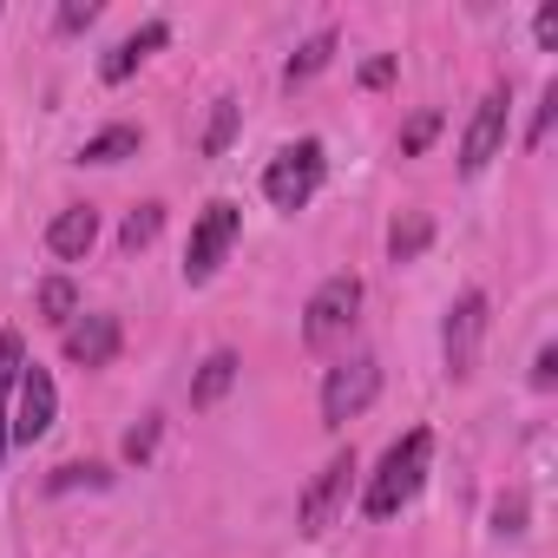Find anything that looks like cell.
Returning a JSON list of instances; mask_svg holds the SVG:
<instances>
[{"label":"cell","mask_w":558,"mask_h":558,"mask_svg":"<svg viewBox=\"0 0 558 558\" xmlns=\"http://www.w3.org/2000/svg\"><path fill=\"white\" fill-rule=\"evenodd\" d=\"M323 184H329V151H323V138L283 145V151L269 158V171H263V197H269L276 210H310Z\"/></svg>","instance_id":"cell-2"},{"label":"cell","mask_w":558,"mask_h":558,"mask_svg":"<svg viewBox=\"0 0 558 558\" xmlns=\"http://www.w3.org/2000/svg\"><path fill=\"white\" fill-rule=\"evenodd\" d=\"M236 230H243V210H236L230 197H210V204L197 210L191 243H184V283H191V290H197V283H210V276L223 269V256H230Z\"/></svg>","instance_id":"cell-4"},{"label":"cell","mask_w":558,"mask_h":558,"mask_svg":"<svg viewBox=\"0 0 558 558\" xmlns=\"http://www.w3.org/2000/svg\"><path fill=\"white\" fill-rule=\"evenodd\" d=\"M93 243H99V210H93V204H66V210L47 223V250H53L60 263H80Z\"/></svg>","instance_id":"cell-13"},{"label":"cell","mask_w":558,"mask_h":558,"mask_svg":"<svg viewBox=\"0 0 558 558\" xmlns=\"http://www.w3.org/2000/svg\"><path fill=\"white\" fill-rule=\"evenodd\" d=\"M532 40H538L545 53H558V8H551V0H545L538 14H532Z\"/></svg>","instance_id":"cell-27"},{"label":"cell","mask_w":558,"mask_h":558,"mask_svg":"<svg viewBox=\"0 0 558 558\" xmlns=\"http://www.w3.org/2000/svg\"><path fill=\"white\" fill-rule=\"evenodd\" d=\"M551 381H558V349H551V342H545V349H538V355H532V388H538V395H545V388H551Z\"/></svg>","instance_id":"cell-28"},{"label":"cell","mask_w":558,"mask_h":558,"mask_svg":"<svg viewBox=\"0 0 558 558\" xmlns=\"http://www.w3.org/2000/svg\"><path fill=\"white\" fill-rule=\"evenodd\" d=\"M119 342H125V329H119V316H73L66 329H60V349H66V362L73 368H106L112 355H119Z\"/></svg>","instance_id":"cell-10"},{"label":"cell","mask_w":558,"mask_h":558,"mask_svg":"<svg viewBox=\"0 0 558 558\" xmlns=\"http://www.w3.org/2000/svg\"><path fill=\"white\" fill-rule=\"evenodd\" d=\"M355 480H362V460H355V447H342V453H336L310 486H303V499H296V532H303V538H323V532L349 512Z\"/></svg>","instance_id":"cell-3"},{"label":"cell","mask_w":558,"mask_h":558,"mask_svg":"<svg viewBox=\"0 0 558 558\" xmlns=\"http://www.w3.org/2000/svg\"><path fill=\"white\" fill-rule=\"evenodd\" d=\"M493 532H499V538H512V532H525V493H519V486L493 499Z\"/></svg>","instance_id":"cell-24"},{"label":"cell","mask_w":558,"mask_h":558,"mask_svg":"<svg viewBox=\"0 0 558 558\" xmlns=\"http://www.w3.org/2000/svg\"><path fill=\"white\" fill-rule=\"evenodd\" d=\"M551 119H558V86H545V93H538V112H532V132H525V145H532V151L545 145V132H551Z\"/></svg>","instance_id":"cell-26"},{"label":"cell","mask_w":558,"mask_h":558,"mask_svg":"<svg viewBox=\"0 0 558 558\" xmlns=\"http://www.w3.org/2000/svg\"><path fill=\"white\" fill-rule=\"evenodd\" d=\"M158 47H171V21H145L138 34H125V40L99 60V80H106V86H125V80H132V73L158 53Z\"/></svg>","instance_id":"cell-11"},{"label":"cell","mask_w":558,"mask_h":558,"mask_svg":"<svg viewBox=\"0 0 558 558\" xmlns=\"http://www.w3.org/2000/svg\"><path fill=\"white\" fill-rule=\"evenodd\" d=\"M329 60H336V34L323 27V34H310V40L290 53V66H283V86H310V80H316Z\"/></svg>","instance_id":"cell-17"},{"label":"cell","mask_w":558,"mask_h":558,"mask_svg":"<svg viewBox=\"0 0 558 558\" xmlns=\"http://www.w3.org/2000/svg\"><path fill=\"white\" fill-rule=\"evenodd\" d=\"M80 316V290L66 283V276H47V283H40V323L47 329H66Z\"/></svg>","instance_id":"cell-20"},{"label":"cell","mask_w":558,"mask_h":558,"mask_svg":"<svg viewBox=\"0 0 558 558\" xmlns=\"http://www.w3.org/2000/svg\"><path fill=\"white\" fill-rule=\"evenodd\" d=\"M21 368H27L21 329H0V466H8V453H14V388H21Z\"/></svg>","instance_id":"cell-12"},{"label":"cell","mask_w":558,"mask_h":558,"mask_svg":"<svg viewBox=\"0 0 558 558\" xmlns=\"http://www.w3.org/2000/svg\"><path fill=\"white\" fill-rule=\"evenodd\" d=\"M375 395H381V362H375V355H349V362H336V368L323 375V427H349V421H362V414L375 408Z\"/></svg>","instance_id":"cell-6"},{"label":"cell","mask_w":558,"mask_h":558,"mask_svg":"<svg viewBox=\"0 0 558 558\" xmlns=\"http://www.w3.org/2000/svg\"><path fill=\"white\" fill-rule=\"evenodd\" d=\"M53 414H60V388L40 362L21 368V388H14V447H34L53 434Z\"/></svg>","instance_id":"cell-9"},{"label":"cell","mask_w":558,"mask_h":558,"mask_svg":"<svg viewBox=\"0 0 558 558\" xmlns=\"http://www.w3.org/2000/svg\"><path fill=\"white\" fill-rule=\"evenodd\" d=\"M236 119H243V106H236V99L223 93V99L210 106V125H204L197 151H204V158H223V151H230V138H236Z\"/></svg>","instance_id":"cell-18"},{"label":"cell","mask_w":558,"mask_h":558,"mask_svg":"<svg viewBox=\"0 0 558 558\" xmlns=\"http://www.w3.org/2000/svg\"><path fill=\"white\" fill-rule=\"evenodd\" d=\"M427 243H434V217H427V210L395 217V230H388V256H395V263H421Z\"/></svg>","instance_id":"cell-16"},{"label":"cell","mask_w":558,"mask_h":558,"mask_svg":"<svg viewBox=\"0 0 558 558\" xmlns=\"http://www.w3.org/2000/svg\"><path fill=\"white\" fill-rule=\"evenodd\" d=\"M158 440H165V414H145V421H138V427L125 434V447H119V453H125L132 466H145V460L158 453Z\"/></svg>","instance_id":"cell-21"},{"label":"cell","mask_w":558,"mask_h":558,"mask_svg":"<svg viewBox=\"0 0 558 558\" xmlns=\"http://www.w3.org/2000/svg\"><path fill=\"white\" fill-rule=\"evenodd\" d=\"M236 375H243V362L230 355V349H217V355H204V368L191 375V408H217L230 388H236Z\"/></svg>","instance_id":"cell-14"},{"label":"cell","mask_w":558,"mask_h":558,"mask_svg":"<svg viewBox=\"0 0 558 558\" xmlns=\"http://www.w3.org/2000/svg\"><path fill=\"white\" fill-rule=\"evenodd\" d=\"M427 473H434V434H427V427H408V434L381 453V466L368 473L362 512H368V519H395V512L427 486Z\"/></svg>","instance_id":"cell-1"},{"label":"cell","mask_w":558,"mask_h":558,"mask_svg":"<svg viewBox=\"0 0 558 558\" xmlns=\"http://www.w3.org/2000/svg\"><path fill=\"white\" fill-rule=\"evenodd\" d=\"M355 316H362V276L342 269V276H329V283H316V296L303 310V342L310 349H336L355 329Z\"/></svg>","instance_id":"cell-5"},{"label":"cell","mask_w":558,"mask_h":558,"mask_svg":"<svg viewBox=\"0 0 558 558\" xmlns=\"http://www.w3.org/2000/svg\"><path fill=\"white\" fill-rule=\"evenodd\" d=\"M506 125H512V86H506V80H493V86H486V99L473 106L466 132H460V171H466V178H480V171L506 151Z\"/></svg>","instance_id":"cell-7"},{"label":"cell","mask_w":558,"mask_h":558,"mask_svg":"<svg viewBox=\"0 0 558 558\" xmlns=\"http://www.w3.org/2000/svg\"><path fill=\"white\" fill-rule=\"evenodd\" d=\"M93 21H99V0H66V8L53 14V27H60V34H86Z\"/></svg>","instance_id":"cell-25"},{"label":"cell","mask_w":558,"mask_h":558,"mask_svg":"<svg viewBox=\"0 0 558 558\" xmlns=\"http://www.w3.org/2000/svg\"><path fill=\"white\" fill-rule=\"evenodd\" d=\"M388 80H395V53H381V60L362 66V86H388Z\"/></svg>","instance_id":"cell-29"},{"label":"cell","mask_w":558,"mask_h":558,"mask_svg":"<svg viewBox=\"0 0 558 558\" xmlns=\"http://www.w3.org/2000/svg\"><path fill=\"white\" fill-rule=\"evenodd\" d=\"M434 138H440V112H414V119L401 125V158H421Z\"/></svg>","instance_id":"cell-23"},{"label":"cell","mask_w":558,"mask_h":558,"mask_svg":"<svg viewBox=\"0 0 558 558\" xmlns=\"http://www.w3.org/2000/svg\"><path fill=\"white\" fill-rule=\"evenodd\" d=\"M80 486H86V493H106V486H112V473L86 460V466H60V473L47 480V493H80Z\"/></svg>","instance_id":"cell-22"},{"label":"cell","mask_w":558,"mask_h":558,"mask_svg":"<svg viewBox=\"0 0 558 558\" xmlns=\"http://www.w3.org/2000/svg\"><path fill=\"white\" fill-rule=\"evenodd\" d=\"M486 323H493L486 290H460V296H453V310H447V323H440V355H447V375H453V381H466V375L480 368Z\"/></svg>","instance_id":"cell-8"},{"label":"cell","mask_w":558,"mask_h":558,"mask_svg":"<svg viewBox=\"0 0 558 558\" xmlns=\"http://www.w3.org/2000/svg\"><path fill=\"white\" fill-rule=\"evenodd\" d=\"M138 145H145L138 125H106L80 145V165H125V158H138Z\"/></svg>","instance_id":"cell-15"},{"label":"cell","mask_w":558,"mask_h":558,"mask_svg":"<svg viewBox=\"0 0 558 558\" xmlns=\"http://www.w3.org/2000/svg\"><path fill=\"white\" fill-rule=\"evenodd\" d=\"M158 230H165V204H138V210L119 223V250H125V256H138V250H151V243H158Z\"/></svg>","instance_id":"cell-19"}]
</instances>
